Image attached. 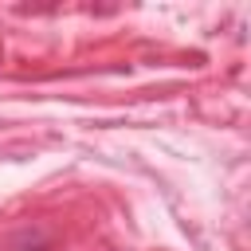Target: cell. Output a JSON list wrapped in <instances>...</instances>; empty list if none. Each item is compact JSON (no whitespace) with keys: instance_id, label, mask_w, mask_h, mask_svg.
Instances as JSON below:
<instances>
[]
</instances>
